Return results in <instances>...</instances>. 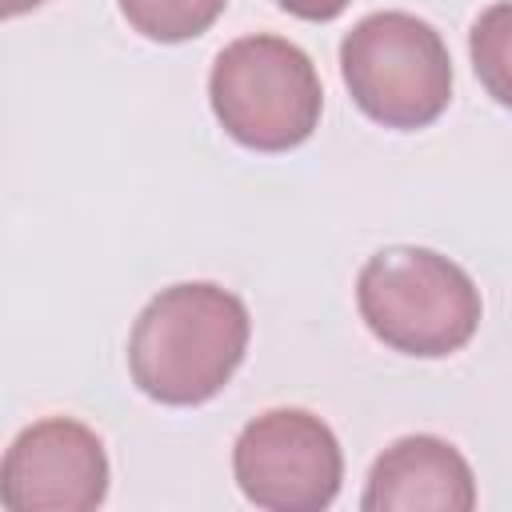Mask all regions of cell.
Segmentation results:
<instances>
[{"mask_svg":"<svg viewBox=\"0 0 512 512\" xmlns=\"http://www.w3.org/2000/svg\"><path fill=\"white\" fill-rule=\"evenodd\" d=\"M224 4L228 0H120V12L140 36L156 44H180L208 32Z\"/></svg>","mask_w":512,"mask_h":512,"instance_id":"cell-9","label":"cell"},{"mask_svg":"<svg viewBox=\"0 0 512 512\" xmlns=\"http://www.w3.org/2000/svg\"><path fill=\"white\" fill-rule=\"evenodd\" d=\"M232 472L256 508L320 512L340 492L344 452L336 432L308 408H268L236 436Z\"/></svg>","mask_w":512,"mask_h":512,"instance_id":"cell-5","label":"cell"},{"mask_svg":"<svg viewBox=\"0 0 512 512\" xmlns=\"http://www.w3.org/2000/svg\"><path fill=\"white\" fill-rule=\"evenodd\" d=\"M288 16H296V20H312V24H324V20H336L344 8H348V0H276Z\"/></svg>","mask_w":512,"mask_h":512,"instance_id":"cell-10","label":"cell"},{"mask_svg":"<svg viewBox=\"0 0 512 512\" xmlns=\"http://www.w3.org/2000/svg\"><path fill=\"white\" fill-rule=\"evenodd\" d=\"M340 76L364 116L384 128H428L452 100L440 32L412 12H368L340 44Z\"/></svg>","mask_w":512,"mask_h":512,"instance_id":"cell-4","label":"cell"},{"mask_svg":"<svg viewBox=\"0 0 512 512\" xmlns=\"http://www.w3.org/2000/svg\"><path fill=\"white\" fill-rule=\"evenodd\" d=\"M108 496V452L72 416L28 424L4 452L0 500L12 512H88Z\"/></svg>","mask_w":512,"mask_h":512,"instance_id":"cell-6","label":"cell"},{"mask_svg":"<svg viewBox=\"0 0 512 512\" xmlns=\"http://www.w3.org/2000/svg\"><path fill=\"white\" fill-rule=\"evenodd\" d=\"M44 0H0V12L4 16H20V12H28V8H40Z\"/></svg>","mask_w":512,"mask_h":512,"instance_id":"cell-11","label":"cell"},{"mask_svg":"<svg viewBox=\"0 0 512 512\" xmlns=\"http://www.w3.org/2000/svg\"><path fill=\"white\" fill-rule=\"evenodd\" d=\"M476 504V476L456 444L416 432L392 440L364 484V512H468Z\"/></svg>","mask_w":512,"mask_h":512,"instance_id":"cell-7","label":"cell"},{"mask_svg":"<svg viewBox=\"0 0 512 512\" xmlns=\"http://www.w3.org/2000/svg\"><path fill=\"white\" fill-rule=\"evenodd\" d=\"M252 320L236 292L212 280H184L156 292L132 324V384L160 404L192 408L212 400L248 352Z\"/></svg>","mask_w":512,"mask_h":512,"instance_id":"cell-1","label":"cell"},{"mask_svg":"<svg viewBox=\"0 0 512 512\" xmlns=\"http://www.w3.org/2000/svg\"><path fill=\"white\" fill-rule=\"evenodd\" d=\"M356 304L376 340L404 356H452L480 328V288L472 276L416 244L380 248L356 276Z\"/></svg>","mask_w":512,"mask_h":512,"instance_id":"cell-2","label":"cell"},{"mask_svg":"<svg viewBox=\"0 0 512 512\" xmlns=\"http://www.w3.org/2000/svg\"><path fill=\"white\" fill-rule=\"evenodd\" d=\"M208 100L220 128L252 152H288L304 144L324 108L308 52L272 32L240 36L216 56Z\"/></svg>","mask_w":512,"mask_h":512,"instance_id":"cell-3","label":"cell"},{"mask_svg":"<svg viewBox=\"0 0 512 512\" xmlns=\"http://www.w3.org/2000/svg\"><path fill=\"white\" fill-rule=\"evenodd\" d=\"M468 52L484 92L496 104L512 108V0H500L476 16L468 32Z\"/></svg>","mask_w":512,"mask_h":512,"instance_id":"cell-8","label":"cell"}]
</instances>
